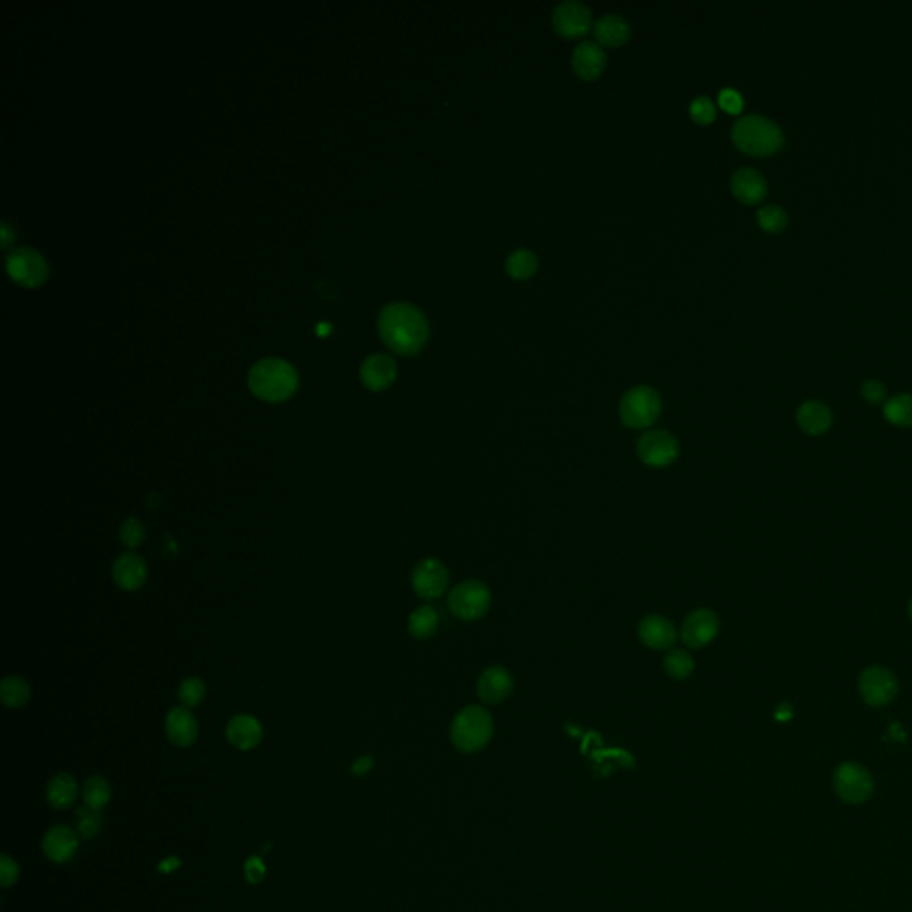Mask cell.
<instances>
[{
	"instance_id": "4dcf8cb0",
	"label": "cell",
	"mask_w": 912,
	"mask_h": 912,
	"mask_svg": "<svg viewBox=\"0 0 912 912\" xmlns=\"http://www.w3.org/2000/svg\"><path fill=\"white\" fill-rule=\"evenodd\" d=\"M82 799L93 811H101L110 799V786L104 777H91L82 788Z\"/></svg>"
},
{
	"instance_id": "9c48e42d",
	"label": "cell",
	"mask_w": 912,
	"mask_h": 912,
	"mask_svg": "<svg viewBox=\"0 0 912 912\" xmlns=\"http://www.w3.org/2000/svg\"><path fill=\"white\" fill-rule=\"evenodd\" d=\"M5 268L9 276L24 287H38L49 276V266L45 259L33 248H14L5 257Z\"/></svg>"
},
{
	"instance_id": "836d02e7",
	"label": "cell",
	"mask_w": 912,
	"mask_h": 912,
	"mask_svg": "<svg viewBox=\"0 0 912 912\" xmlns=\"http://www.w3.org/2000/svg\"><path fill=\"white\" fill-rule=\"evenodd\" d=\"M120 540L127 549H136L143 543L145 540V526L139 519L130 517L125 519L121 528H120Z\"/></svg>"
},
{
	"instance_id": "8992f818",
	"label": "cell",
	"mask_w": 912,
	"mask_h": 912,
	"mask_svg": "<svg viewBox=\"0 0 912 912\" xmlns=\"http://www.w3.org/2000/svg\"><path fill=\"white\" fill-rule=\"evenodd\" d=\"M492 606V593L490 589L478 581V580H467L453 587L447 597V608L449 611L464 620V622H475L484 619Z\"/></svg>"
},
{
	"instance_id": "30bf717a",
	"label": "cell",
	"mask_w": 912,
	"mask_h": 912,
	"mask_svg": "<svg viewBox=\"0 0 912 912\" xmlns=\"http://www.w3.org/2000/svg\"><path fill=\"white\" fill-rule=\"evenodd\" d=\"M859 692L868 706L882 707L897 697L898 679L884 667H869L859 677Z\"/></svg>"
},
{
	"instance_id": "7a4b0ae2",
	"label": "cell",
	"mask_w": 912,
	"mask_h": 912,
	"mask_svg": "<svg viewBox=\"0 0 912 912\" xmlns=\"http://www.w3.org/2000/svg\"><path fill=\"white\" fill-rule=\"evenodd\" d=\"M734 145L754 158H764L779 152L784 145L781 127L766 116L747 114L736 120L731 130Z\"/></svg>"
},
{
	"instance_id": "8fae6325",
	"label": "cell",
	"mask_w": 912,
	"mask_h": 912,
	"mask_svg": "<svg viewBox=\"0 0 912 912\" xmlns=\"http://www.w3.org/2000/svg\"><path fill=\"white\" fill-rule=\"evenodd\" d=\"M412 587L423 600L438 599L449 587V571L440 560L425 558L412 571Z\"/></svg>"
},
{
	"instance_id": "3957f363",
	"label": "cell",
	"mask_w": 912,
	"mask_h": 912,
	"mask_svg": "<svg viewBox=\"0 0 912 912\" xmlns=\"http://www.w3.org/2000/svg\"><path fill=\"white\" fill-rule=\"evenodd\" d=\"M248 385L259 399L282 403L296 392L298 373L282 359H264L250 370Z\"/></svg>"
},
{
	"instance_id": "7bdbcfd3",
	"label": "cell",
	"mask_w": 912,
	"mask_h": 912,
	"mask_svg": "<svg viewBox=\"0 0 912 912\" xmlns=\"http://www.w3.org/2000/svg\"><path fill=\"white\" fill-rule=\"evenodd\" d=\"M909 617H911V620H912V599H911V602H909Z\"/></svg>"
},
{
	"instance_id": "d4e9b609",
	"label": "cell",
	"mask_w": 912,
	"mask_h": 912,
	"mask_svg": "<svg viewBox=\"0 0 912 912\" xmlns=\"http://www.w3.org/2000/svg\"><path fill=\"white\" fill-rule=\"evenodd\" d=\"M77 782L68 773H59L47 786V801L54 809H68L77 799Z\"/></svg>"
},
{
	"instance_id": "603a6c76",
	"label": "cell",
	"mask_w": 912,
	"mask_h": 912,
	"mask_svg": "<svg viewBox=\"0 0 912 912\" xmlns=\"http://www.w3.org/2000/svg\"><path fill=\"white\" fill-rule=\"evenodd\" d=\"M593 34L599 45L619 47L631 38V25L620 14H604L595 20Z\"/></svg>"
},
{
	"instance_id": "ba28073f",
	"label": "cell",
	"mask_w": 912,
	"mask_h": 912,
	"mask_svg": "<svg viewBox=\"0 0 912 912\" xmlns=\"http://www.w3.org/2000/svg\"><path fill=\"white\" fill-rule=\"evenodd\" d=\"M834 790L849 804H862L873 793V777L859 763H843L834 772Z\"/></svg>"
},
{
	"instance_id": "ab89813d",
	"label": "cell",
	"mask_w": 912,
	"mask_h": 912,
	"mask_svg": "<svg viewBox=\"0 0 912 912\" xmlns=\"http://www.w3.org/2000/svg\"><path fill=\"white\" fill-rule=\"evenodd\" d=\"M371 768H373V757H370V755L360 757V759L353 764V772H355V773H359V775H362V773L370 772Z\"/></svg>"
},
{
	"instance_id": "f35d334b",
	"label": "cell",
	"mask_w": 912,
	"mask_h": 912,
	"mask_svg": "<svg viewBox=\"0 0 912 912\" xmlns=\"http://www.w3.org/2000/svg\"><path fill=\"white\" fill-rule=\"evenodd\" d=\"M18 877V866L9 856H2L0 860V880L2 888H9Z\"/></svg>"
},
{
	"instance_id": "60d3db41",
	"label": "cell",
	"mask_w": 912,
	"mask_h": 912,
	"mask_svg": "<svg viewBox=\"0 0 912 912\" xmlns=\"http://www.w3.org/2000/svg\"><path fill=\"white\" fill-rule=\"evenodd\" d=\"M9 243H11V232H9V225L4 221L2 223V248H5Z\"/></svg>"
},
{
	"instance_id": "277c9868",
	"label": "cell",
	"mask_w": 912,
	"mask_h": 912,
	"mask_svg": "<svg viewBox=\"0 0 912 912\" xmlns=\"http://www.w3.org/2000/svg\"><path fill=\"white\" fill-rule=\"evenodd\" d=\"M494 734V720L482 706L464 707L451 724V742L460 752L482 751Z\"/></svg>"
},
{
	"instance_id": "b9f144b4",
	"label": "cell",
	"mask_w": 912,
	"mask_h": 912,
	"mask_svg": "<svg viewBox=\"0 0 912 912\" xmlns=\"http://www.w3.org/2000/svg\"><path fill=\"white\" fill-rule=\"evenodd\" d=\"M326 328L330 330V324H324V322H322V324L318 326V333H322V335H324V333H326Z\"/></svg>"
},
{
	"instance_id": "7402d4cb",
	"label": "cell",
	"mask_w": 912,
	"mask_h": 912,
	"mask_svg": "<svg viewBox=\"0 0 912 912\" xmlns=\"http://www.w3.org/2000/svg\"><path fill=\"white\" fill-rule=\"evenodd\" d=\"M77 849H79L77 834L64 825L53 827L43 838V852L54 862L70 860L75 856Z\"/></svg>"
},
{
	"instance_id": "5b68a950",
	"label": "cell",
	"mask_w": 912,
	"mask_h": 912,
	"mask_svg": "<svg viewBox=\"0 0 912 912\" xmlns=\"http://www.w3.org/2000/svg\"><path fill=\"white\" fill-rule=\"evenodd\" d=\"M619 414L628 428H650L661 416V398L648 385L633 387L622 396Z\"/></svg>"
},
{
	"instance_id": "44dd1931",
	"label": "cell",
	"mask_w": 912,
	"mask_h": 912,
	"mask_svg": "<svg viewBox=\"0 0 912 912\" xmlns=\"http://www.w3.org/2000/svg\"><path fill=\"white\" fill-rule=\"evenodd\" d=\"M572 68L581 79L593 81L606 68V53L599 43L583 42L572 53Z\"/></svg>"
},
{
	"instance_id": "4fadbf2b",
	"label": "cell",
	"mask_w": 912,
	"mask_h": 912,
	"mask_svg": "<svg viewBox=\"0 0 912 912\" xmlns=\"http://www.w3.org/2000/svg\"><path fill=\"white\" fill-rule=\"evenodd\" d=\"M718 629V615L713 610L700 608L685 619L681 626V640L690 648H702L716 638Z\"/></svg>"
},
{
	"instance_id": "9a60e30c",
	"label": "cell",
	"mask_w": 912,
	"mask_h": 912,
	"mask_svg": "<svg viewBox=\"0 0 912 912\" xmlns=\"http://www.w3.org/2000/svg\"><path fill=\"white\" fill-rule=\"evenodd\" d=\"M112 581L121 589V590L134 591L141 589L147 581L149 569L147 562L134 552H125L116 558L112 563Z\"/></svg>"
},
{
	"instance_id": "52a82bcc",
	"label": "cell",
	"mask_w": 912,
	"mask_h": 912,
	"mask_svg": "<svg viewBox=\"0 0 912 912\" xmlns=\"http://www.w3.org/2000/svg\"><path fill=\"white\" fill-rule=\"evenodd\" d=\"M637 453L647 467L663 469L679 458L681 446L674 433L667 429H648L638 438Z\"/></svg>"
},
{
	"instance_id": "83f0119b",
	"label": "cell",
	"mask_w": 912,
	"mask_h": 912,
	"mask_svg": "<svg viewBox=\"0 0 912 912\" xmlns=\"http://www.w3.org/2000/svg\"><path fill=\"white\" fill-rule=\"evenodd\" d=\"M884 418L902 428L912 427V394H897L884 405Z\"/></svg>"
},
{
	"instance_id": "d6986e66",
	"label": "cell",
	"mask_w": 912,
	"mask_h": 912,
	"mask_svg": "<svg viewBox=\"0 0 912 912\" xmlns=\"http://www.w3.org/2000/svg\"><path fill=\"white\" fill-rule=\"evenodd\" d=\"M731 191L740 202L754 206L766 197L768 184L755 168H740L731 177Z\"/></svg>"
},
{
	"instance_id": "6da1fadb",
	"label": "cell",
	"mask_w": 912,
	"mask_h": 912,
	"mask_svg": "<svg viewBox=\"0 0 912 912\" xmlns=\"http://www.w3.org/2000/svg\"><path fill=\"white\" fill-rule=\"evenodd\" d=\"M383 342L399 355H416L428 341L429 324L421 309L410 303H390L378 318Z\"/></svg>"
},
{
	"instance_id": "484cf974",
	"label": "cell",
	"mask_w": 912,
	"mask_h": 912,
	"mask_svg": "<svg viewBox=\"0 0 912 912\" xmlns=\"http://www.w3.org/2000/svg\"><path fill=\"white\" fill-rule=\"evenodd\" d=\"M438 631V613L431 606H421L408 617V633L418 640H428Z\"/></svg>"
},
{
	"instance_id": "d590c367",
	"label": "cell",
	"mask_w": 912,
	"mask_h": 912,
	"mask_svg": "<svg viewBox=\"0 0 912 912\" xmlns=\"http://www.w3.org/2000/svg\"><path fill=\"white\" fill-rule=\"evenodd\" d=\"M79 832L86 838H91L99 832L101 829V818H99V811H93L88 807V811H79Z\"/></svg>"
},
{
	"instance_id": "2e32d148",
	"label": "cell",
	"mask_w": 912,
	"mask_h": 912,
	"mask_svg": "<svg viewBox=\"0 0 912 912\" xmlns=\"http://www.w3.org/2000/svg\"><path fill=\"white\" fill-rule=\"evenodd\" d=\"M638 638L648 648L670 650L677 642V631L667 617L647 615L640 620Z\"/></svg>"
},
{
	"instance_id": "7c38bea8",
	"label": "cell",
	"mask_w": 912,
	"mask_h": 912,
	"mask_svg": "<svg viewBox=\"0 0 912 912\" xmlns=\"http://www.w3.org/2000/svg\"><path fill=\"white\" fill-rule=\"evenodd\" d=\"M552 25L565 38H578L591 27V11L580 0L560 2L552 11Z\"/></svg>"
},
{
	"instance_id": "8d00e7d4",
	"label": "cell",
	"mask_w": 912,
	"mask_h": 912,
	"mask_svg": "<svg viewBox=\"0 0 912 912\" xmlns=\"http://www.w3.org/2000/svg\"><path fill=\"white\" fill-rule=\"evenodd\" d=\"M860 394L868 403L878 405L886 399V387L878 379H868V381H864Z\"/></svg>"
},
{
	"instance_id": "5bb4252c",
	"label": "cell",
	"mask_w": 912,
	"mask_h": 912,
	"mask_svg": "<svg viewBox=\"0 0 912 912\" xmlns=\"http://www.w3.org/2000/svg\"><path fill=\"white\" fill-rule=\"evenodd\" d=\"M515 686L514 676L504 667L494 665L482 672L476 683V694L485 704H501L512 696Z\"/></svg>"
},
{
	"instance_id": "ffe728a7",
	"label": "cell",
	"mask_w": 912,
	"mask_h": 912,
	"mask_svg": "<svg viewBox=\"0 0 912 912\" xmlns=\"http://www.w3.org/2000/svg\"><path fill=\"white\" fill-rule=\"evenodd\" d=\"M226 740L239 751H252L263 740V725L252 715H237L226 725Z\"/></svg>"
},
{
	"instance_id": "e575fe53",
	"label": "cell",
	"mask_w": 912,
	"mask_h": 912,
	"mask_svg": "<svg viewBox=\"0 0 912 912\" xmlns=\"http://www.w3.org/2000/svg\"><path fill=\"white\" fill-rule=\"evenodd\" d=\"M690 114L692 118L697 121V123H711L716 116V108L713 104V101L709 97H697L692 104H690Z\"/></svg>"
},
{
	"instance_id": "f1b7e54d",
	"label": "cell",
	"mask_w": 912,
	"mask_h": 912,
	"mask_svg": "<svg viewBox=\"0 0 912 912\" xmlns=\"http://www.w3.org/2000/svg\"><path fill=\"white\" fill-rule=\"evenodd\" d=\"M0 698L7 707H22L31 698V686L20 676H7L0 683Z\"/></svg>"
},
{
	"instance_id": "4316f807",
	"label": "cell",
	"mask_w": 912,
	"mask_h": 912,
	"mask_svg": "<svg viewBox=\"0 0 912 912\" xmlns=\"http://www.w3.org/2000/svg\"><path fill=\"white\" fill-rule=\"evenodd\" d=\"M663 668H665V672L672 679L683 681V679H688L694 674V670H696V659L685 648H670L668 654L665 656Z\"/></svg>"
},
{
	"instance_id": "1f68e13d",
	"label": "cell",
	"mask_w": 912,
	"mask_h": 912,
	"mask_svg": "<svg viewBox=\"0 0 912 912\" xmlns=\"http://www.w3.org/2000/svg\"><path fill=\"white\" fill-rule=\"evenodd\" d=\"M757 223L763 230L777 234L786 228L788 225V215L782 207L779 206H764L757 211Z\"/></svg>"
},
{
	"instance_id": "e0dca14e",
	"label": "cell",
	"mask_w": 912,
	"mask_h": 912,
	"mask_svg": "<svg viewBox=\"0 0 912 912\" xmlns=\"http://www.w3.org/2000/svg\"><path fill=\"white\" fill-rule=\"evenodd\" d=\"M166 736L177 747H191L198 738V722L189 707H173L166 716Z\"/></svg>"
},
{
	"instance_id": "f546056e",
	"label": "cell",
	"mask_w": 912,
	"mask_h": 912,
	"mask_svg": "<svg viewBox=\"0 0 912 912\" xmlns=\"http://www.w3.org/2000/svg\"><path fill=\"white\" fill-rule=\"evenodd\" d=\"M538 269L537 255L532 250H515L506 259V273L515 280H528Z\"/></svg>"
},
{
	"instance_id": "74e56055",
	"label": "cell",
	"mask_w": 912,
	"mask_h": 912,
	"mask_svg": "<svg viewBox=\"0 0 912 912\" xmlns=\"http://www.w3.org/2000/svg\"><path fill=\"white\" fill-rule=\"evenodd\" d=\"M718 102H720L722 109H725V110H727V112H731V114H738V112H742V109H744V99H742V95H740L736 90H731V88H727V90H722V91H720V95H718Z\"/></svg>"
},
{
	"instance_id": "d6a6232c",
	"label": "cell",
	"mask_w": 912,
	"mask_h": 912,
	"mask_svg": "<svg viewBox=\"0 0 912 912\" xmlns=\"http://www.w3.org/2000/svg\"><path fill=\"white\" fill-rule=\"evenodd\" d=\"M207 694L206 683L200 677H189L180 683L178 686V698L184 707H195L198 706Z\"/></svg>"
},
{
	"instance_id": "cb8c5ba5",
	"label": "cell",
	"mask_w": 912,
	"mask_h": 912,
	"mask_svg": "<svg viewBox=\"0 0 912 912\" xmlns=\"http://www.w3.org/2000/svg\"><path fill=\"white\" fill-rule=\"evenodd\" d=\"M797 423L809 435H821L832 427V412L821 401H805L797 410Z\"/></svg>"
},
{
	"instance_id": "ac0fdd59",
	"label": "cell",
	"mask_w": 912,
	"mask_h": 912,
	"mask_svg": "<svg viewBox=\"0 0 912 912\" xmlns=\"http://www.w3.org/2000/svg\"><path fill=\"white\" fill-rule=\"evenodd\" d=\"M398 376V364L392 357L375 353L368 357L360 366V379L370 390H385L389 389Z\"/></svg>"
}]
</instances>
